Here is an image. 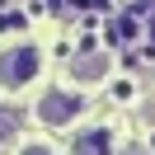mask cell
Segmentation results:
<instances>
[{"label":"cell","mask_w":155,"mask_h":155,"mask_svg":"<svg viewBox=\"0 0 155 155\" xmlns=\"http://www.w3.org/2000/svg\"><path fill=\"white\" fill-rule=\"evenodd\" d=\"M71 155H113V136H108L104 127L80 132V136H75V146H71Z\"/></svg>","instance_id":"277c9868"},{"label":"cell","mask_w":155,"mask_h":155,"mask_svg":"<svg viewBox=\"0 0 155 155\" xmlns=\"http://www.w3.org/2000/svg\"><path fill=\"white\" fill-rule=\"evenodd\" d=\"M14 132H19V113H14V108H5V104H0V141H10Z\"/></svg>","instance_id":"5b68a950"},{"label":"cell","mask_w":155,"mask_h":155,"mask_svg":"<svg viewBox=\"0 0 155 155\" xmlns=\"http://www.w3.org/2000/svg\"><path fill=\"white\" fill-rule=\"evenodd\" d=\"M19 155H52V146H24Z\"/></svg>","instance_id":"8992f818"},{"label":"cell","mask_w":155,"mask_h":155,"mask_svg":"<svg viewBox=\"0 0 155 155\" xmlns=\"http://www.w3.org/2000/svg\"><path fill=\"white\" fill-rule=\"evenodd\" d=\"M80 113H85V99H80V94H66V89H47V94L38 99V117L47 127H66V122H75Z\"/></svg>","instance_id":"7a4b0ae2"},{"label":"cell","mask_w":155,"mask_h":155,"mask_svg":"<svg viewBox=\"0 0 155 155\" xmlns=\"http://www.w3.org/2000/svg\"><path fill=\"white\" fill-rule=\"evenodd\" d=\"M42 57L38 47H10V52H0V85L5 89H24L33 75H38Z\"/></svg>","instance_id":"6da1fadb"},{"label":"cell","mask_w":155,"mask_h":155,"mask_svg":"<svg viewBox=\"0 0 155 155\" xmlns=\"http://www.w3.org/2000/svg\"><path fill=\"white\" fill-rule=\"evenodd\" d=\"M71 75L85 80V85H89V80H104L108 75V57H104V52H85V57L71 61Z\"/></svg>","instance_id":"3957f363"}]
</instances>
